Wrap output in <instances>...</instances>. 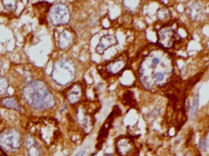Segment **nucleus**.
I'll list each match as a JSON object with an SVG mask.
<instances>
[{"label": "nucleus", "mask_w": 209, "mask_h": 156, "mask_svg": "<svg viewBox=\"0 0 209 156\" xmlns=\"http://www.w3.org/2000/svg\"><path fill=\"white\" fill-rule=\"evenodd\" d=\"M92 119H93V115H92V114L85 112L84 110H82L81 107L78 108L77 119L79 124L84 128V130H88V128H90L92 125H93Z\"/></svg>", "instance_id": "obj_16"}, {"label": "nucleus", "mask_w": 209, "mask_h": 156, "mask_svg": "<svg viewBox=\"0 0 209 156\" xmlns=\"http://www.w3.org/2000/svg\"><path fill=\"white\" fill-rule=\"evenodd\" d=\"M118 44V40L116 37L111 35H106L102 36L100 39V43L96 47V52L99 55H103L105 51L113 46Z\"/></svg>", "instance_id": "obj_13"}, {"label": "nucleus", "mask_w": 209, "mask_h": 156, "mask_svg": "<svg viewBox=\"0 0 209 156\" xmlns=\"http://www.w3.org/2000/svg\"><path fill=\"white\" fill-rule=\"evenodd\" d=\"M75 40V34L73 30L70 29L64 30L59 35L58 45L62 50L69 49Z\"/></svg>", "instance_id": "obj_11"}, {"label": "nucleus", "mask_w": 209, "mask_h": 156, "mask_svg": "<svg viewBox=\"0 0 209 156\" xmlns=\"http://www.w3.org/2000/svg\"><path fill=\"white\" fill-rule=\"evenodd\" d=\"M158 1H160L161 3H164L165 5H172L175 0H158Z\"/></svg>", "instance_id": "obj_21"}, {"label": "nucleus", "mask_w": 209, "mask_h": 156, "mask_svg": "<svg viewBox=\"0 0 209 156\" xmlns=\"http://www.w3.org/2000/svg\"><path fill=\"white\" fill-rule=\"evenodd\" d=\"M186 12L193 20H202L204 19L205 10L204 6L199 2H194L186 7Z\"/></svg>", "instance_id": "obj_12"}, {"label": "nucleus", "mask_w": 209, "mask_h": 156, "mask_svg": "<svg viewBox=\"0 0 209 156\" xmlns=\"http://www.w3.org/2000/svg\"><path fill=\"white\" fill-rule=\"evenodd\" d=\"M199 93H197L195 96H194V100H193V103H192V107H191V114L192 115L195 116L198 110H199Z\"/></svg>", "instance_id": "obj_19"}, {"label": "nucleus", "mask_w": 209, "mask_h": 156, "mask_svg": "<svg viewBox=\"0 0 209 156\" xmlns=\"http://www.w3.org/2000/svg\"><path fill=\"white\" fill-rule=\"evenodd\" d=\"M207 147H208V144H207V140L205 138H201L200 141H199V148L202 151H207Z\"/></svg>", "instance_id": "obj_20"}, {"label": "nucleus", "mask_w": 209, "mask_h": 156, "mask_svg": "<svg viewBox=\"0 0 209 156\" xmlns=\"http://www.w3.org/2000/svg\"><path fill=\"white\" fill-rule=\"evenodd\" d=\"M128 60V54L127 52H123L120 55L110 60L106 64L97 68L99 74L104 79L117 75L120 74L127 66Z\"/></svg>", "instance_id": "obj_5"}, {"label": "nucleus", "mask_w": 209, "mask_h": 156, "mask_svg": "<svg viewBox=\"0 0 209 156\" xmlns=\"http://www.w3.org/2000/svg\"><path fill=\"white\" fill-rule=\"evenodd\" d=\"M86 152V150H81V151H78V152L77 153L76 155L74 156H83Z\"/></svg>", "instance_id": "obj_22"}, {"label": "nucleus", "mask_w": 209, "mask_h": 156, "mask_svg": "<svg viewBox=\"0 0 209 156\" xmlns=\"http://www.w3.org/2000/svg\"><path fill=\"white\" fill-rule=\"evenodd\" d=\"M64 92V96L70 105H75L81 101L83 94L82 86L78 83H74L68 87Z\"/></svg>", "instance_id": "obj_10"}, {"label": "nucleus", "mask_w": 209, "mask_h": 156, "mask_svg": "<svg viewBox=\"0 0 209 156\" xmlns=\"http://www.w3.org/2000/svg\"><path fill=\"white\" fill-rule=\"evenodd\" d=\"M3 59L0 57V73L3 70Z\"/></svg>", "instance_id": "obj_23"}, {"label": "nucleus", "mask_w": 209, "mask_h": 156, "mask_svg": "<svg viewBox=\"0 0 209 156\" xmlns=\"http://www.w3.org/2000/svg\"><path fill=\"white\" fill-rule=\"evenodd\" d=\"M104 156H114V155H111V154H105Z\"/></svg>", "instance_id": "obj_26"}, {"label": "nucleus", "mask_w": 209, "mask_h": 156, "mask_svg": "<svg viewBox=\"0 0 209 156\" xmlns=\"http://www.w3.org/2000/svg\"><path fill=\"white\" fill-rule=\"evenodd\" d=\"M0 156H8L6 153H4L3 151H2V149L0 148Z\"/></svg>", "instance_id": "obj_24"}, {"label": "nucleus", "mask_w": 209, "mask_h": 156, "mask_svg": "<svg viewBox=\"0 0 209 156\" xmlns=\"http://www.w3.org/2000/svg\"><path fill=\"white\" fill-rule=\"evenodd\" d=\"M9 80L4 76H0V96L5 95L9 88Z\"/></svg>", "instance_id": "obj_17"}, {"label": "nucleus", "mask_w": 209, "mask_h": 156, "mask_svg": "<svg viewBox=\"0 0 209 156\" xmlns=\"http://www.w3.org/2000/svg\"><path fill=\"white\" fill-rule=\"evenodd\" d=\"M49 19L53 25H65L70 21V11L65 3H57L50 7Z\"/></svg>", "instance_id": "obj_7"}, {"label": "nucleus", "mask_w": 209, "mask_h": 156, "mask_svg": "<svg viewBox=\"0 0 209 156\" xmlns=\"http://www.w3.org/2000/svg\"><path fill=\"white\" fill-rule=\"evenodd\" d=\"M76 75V67L70 59H60L53 65L51 77L56 84L66 86L72 83Z\"/></svg>", "instance_id": "obj_3"}, {"label": "nucleus", "mask_w": 209, "mask_h": 156, "mask_svg": "<svg viewBox=\"0 0 209 156\" xmlns=\"http://www.w3.org/2000/svg\"><path fill=\"white\" fill-rule=\"evenodd\" d=\"M116 151L119 156H135L137 153V147L130 137L122 136L116 142Z\"/></svg>", "instance_id": "obj_8"}, {"label": "nucleus", "mask_w": 209, "mask_h": 156, "mask_svg": "<svg viewBox=\"0 0 209 156\" xmlns=\"http://www.w3.org/2000/svg\"><path fill=\"white\" fill-rule=\"evenodd\" d=\"M23 5L24 0H0V16L16 15Z\"/></svg>", "instance_id": "obj_9"}, {"label": "nucleus", "mask_w": 209, "mask_h": 156, "mask_svg": "<svg viewBox=\"0 0 209 156\" xmlns=\"http://www.w3.org/2000/svg\"><path fill=\"white\" fill-rule=\"evenodd\" d=\"M157 35L158 44L163 49L172 48L181 40V37L178 33L177 26L174 25H164L158 30Z\"/></svg>", "instance_id": "obj_6"}, {"label": "nucleus", "mask_w": 209, "mask_h": 156, "mask_svg": "<svg viewBox=\"0 0 209 156\" xmlns=\"http://www.w3.org/2000/svg\"><path fill=\"white\" fill-rule=\"evenodd\" d=\"M21 96L26 104L39 111L48 110L56 105V98L44 81L34 79L21 89Z\"/></svg>", "instance_id": "obj_2"}, {"label": "nucleus", "mask_w": 209, "mask_h": 156, "mask_svg": "<svg viewBox=\"0 0 209 156\" xmlns=\"http://www.w3.org/2000/svg\"><path fill=\"white\" fill-rule=\"evenodd\" d=\"M2 126H3V119H2V118H1V116H0V132L3 131Z\"/></svg>", "instance_id": "obj_25"}, {"label": "nucleus", "mask_w": 209, "mask_h": 156, "mask_svg": "<svg viewBox=\"0 0 209 156\" xmlns=\"http://www.w3.org/2000/svg\"><path fill=\"white\" fill-rule=\"evenodd\" d=\"M0 106L22 113L23 110L19 100L15 96H3L0 99Z\"/></svg>", "instance_id": "obj_15"}, {"label": "nucleus", "mask_w": 209, "mask_h": 156, "mask_svg": "<svg viewBox=\"0 0 209 156\" xmlns=\"http://www.w3.org/2000/svg\"><path fill=\"white\" fill-rule=\"evenodd\" d=\"M26 147L29 156H41L42 148L39 141L32 135H28L26 139Z\"/></svg>", "instance_id": "obj_14"}, {"label": "nucleus", "mask_w": 209, "mask_h": 156, "mask_svg": "<svg viewBox=\"0 0 209 156\" xmlns=\"http://www.w3.org/2000/svg\"><path fill=\"white\" fill-rule=\"evenodd\" d=\"M173 72L172 56L161 47L151 50L145 56L139 68V77L143 87L154 92L169 83Z\"/></svg>", "instance_id": "obj_1"}, {"label": "nucleus", "mask_w": 209, "mask_h": 156, "mask_svg": "<svg viewBox=\"0 0 209 156\" xmlns=\"http://www.w3.org/2000/svg\"><path fill=\"white\" fill-rule=\"evenodd\" d=\"M122 104L125 106H134L136 104V100L134 98V95L132 91H128L123 95Z\"/></svg>", "instance_id": "obj_18"}, {"label": "nucleus", "mask_w": 209, "mask_h": 156, "mask_svg": "<svg viewBox=\"0 0 209 156\" xmlns=\"http://www.w3.org/2000/svg\"><path fill=\"white\" fill-rule=\"evenodd\" d=\"M22 146V134L15 128H4L0 132V148L7 155L16 154Z\"/></svg>", "instance_id": "obj_4"}]
</instances>
